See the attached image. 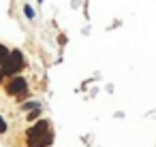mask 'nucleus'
Segmentation results:
<instances>
[{"mask_svg":"<svg viewBox=\"0 0 156 147\" xmlns=\"http://www.w3.org/2000/svg\"><path fill=\"white\" fill-rule=\"evenodd\" d=\"M5 92L9 96H15L17 102H22L24 98H28V79L22 77V75H15V77H9L7 85H5Z\"/></svg>","mask_w":156,"mask_h":147,"instance_id":"nucleus-3","label":"nucleus"},{"mask_svg":"<svg viewBox=\"0 0 156 147\" xmlns=\"http://www.w3.org/2000/svg\"><path fill=\"white\" fill-rule=\"evenodd\" d=\"M2 81H5V77H2V73H0V85H2Z\"/></svg>","mask_w":156,"mask_h":147,"instance_id":"nucleus-9","label":"nucleus"},{"mask_svg":"<svg viewBox=\"0 0 156 147\" xmlns=\"http://www.w3.org/2000/svg\"><path fill=\"white\" fill-rule=\"evenodd\" d=\"M24 15H26L30 22H34V11H32V7H30V5H24Z\"/></svg>","mask_w":156,"mask_h":147,"instance_id":"nucleus-6","label":"nucleus"},{"mask_svg":"<svg viewBox=\"0 0 156 147\" xmlns=\"http://www.w3.org/2000/svg\"><path fill=\"white\" fill-rule=\"evenodd\" d=\"M2 132H7V121H5L2 115H0V134H2Z\"/></svg>","mask_w":156,"mask_h":147,"instance_id":"nucleus-8","label":"nucleus"},{"mask_svg":"<svg viewBox=\"0 0 156 147\" xmlns=\"http://www.w3.org/2000/svg\"><path fill=\"white\" fill-rule=\"evenodd\" d=\"M7 58H9V47L0 43V66H2V64L7 62Z\"/></svg>","mask_w":156,"mask_h":147,"instance_id":"nucleus-4","label":"nucleus"},{"mask_svg":"<svg viewBox=\"0 0 156 147\" xmlns=\"http://www.w3.org/2000/svg\"><path fill=\"white\" fill-rule=\"evenodd\" d=\"M54 141V130L47 119H39L26 130V145L28 147H49Z\"/></svg>","mask_w":156,"mask_h":147,"instance_id":"nucleus-1","label":"nucleus"},{"mask_svg":"<svg viewBox=\"0 0 156 147\" xmlns=\"http://www.w3.org/2000/svg\"><path fill=\"white\" fill-rule=\"evenodd\" d=\"M28 109L37 111V109H41V104H39V102H34V100H30V102H24V104H22V111H28Z\"/></svg>","mask_w":156,"mask_h":147,"instance_id":"nucleus-5","label":"nucleus"},{"mask_svg":"<svg viewBox=\"0 0 156 147\" xmlns=\"http://www.w3.org/2000/svg\"><path fill=\"white\" fill-rule=\"evenodd\" d=\"M39 115H41V109H37V111H32V113H28V119H30V121H34V119H37Z\"/></svg>","mask_w":156,"mask_h":147,"instance_id":"nucleus-7","label":"nucleus"},{"mask_svg":"<svg viewBox=\"0 0 156 147\" xmlns=\"http://www.w3.org/2000/svg\"><path fill=\"white\" fill-rule=\"evenodd\" d=\"M26 66H28L26 56H24L20 49H13V51H9L7 62H5L2 66H0V73H2V77L7 79V77H15V75H20Z\"/></svg>","mask_w":156,"mask_h":147,"instance_id":"nucleus-2","label":"nucleus"}]
</instances>
